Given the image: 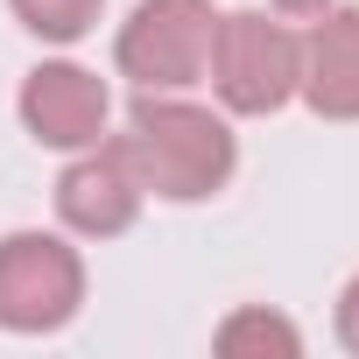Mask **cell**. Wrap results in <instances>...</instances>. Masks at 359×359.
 I'll list each match as a JSON object with an SVG mask.
<instances>
[{"mask_svg": "<svg viewBox=\"0 0 359 359\" xmlns=\"http://www.w3.org/2000/svg\"><path fill=\"white\" fill-rule=\"evenodd\" d=\"M219 352L226 359H296L303 352V331L282 317V310H268V303H247V310H233L226 324H219Z\"/></svg>", "mask_w": 359, "mask_h": 359, "instance_id": "ba28073f", "label": "cell"}, {"mask_svg": "<svg viewBox=\"0 0 359 359\" xmlns=\"http://www.w3.org/2000/svg\"><path fill=\"white\" fill-rule=\"evenodd\" d=\"M212 36H219L212 0H141L120 22L113 64L141 92H191L212 71Z\"/></svg>", "mask_w": 359, "mask_h": 359, "instance_id": "3957f363", "label": "cell"}, {"mask_svg": "<svg viewBox=\"0 0 359 359\" xmlns=\"http://www.w3.org/2000/svg\"><path fill=\"white\" fill-rule=\"evenodd\" d=\"M338 338H345V352H359V275L338 289Z\"/></svg>", "mask_w": 359, "mask_h": 359, "instance_id": "30bf717a", "label": "cell"}, {"mask_svg": "<svg viewBox=\"0 0 359 359\" xmlns=\"http://www.w3.org/2000/svg\"><path fill=\"white\" fill-rule=\"evenodd\" d=\"M85 303V261L57 233H8L0 240V331H64Z\"/></svg>", "mask_w": 359, "mask_h": 359, "instance_id": "277c9868", "label": "cell"}, {"mask_svg": "<svg viewBox=\"0 0 359 359\" xmlns=\"http://www.w3.org/2000/svg\"><path fill=\"white\" fill-rule=\"evenodd\" d=\"M331 0H275V15H296V22H310V15H324Z\"/></svg>", "mask_w": 359, "mask_h": 359, "instance_id": "8fae6325", "label": "cell"}, {"mask_svg": "<svg viewBox=\"0 0 359 359\" xmlns=\"http://www.w3.org/2000/svg\"><path fill=\"white\" fill-rule=\"evenodd\" d=\"M141 176L148 198H169V205H205L233 184L240 169V141L233 127L184 99V92H141V106L127 113V134H113Z\"/></svg>", "mask_w": 359, "mask_h": 359, "instance_id": "6da1fadb", "label": "cell"}, {"mask_svg": "<svg viewBox=\"0 0 359 359\" xmlns=\"http://www.w3.org/2000/svg\"><path fill=\"white\" fill-rule=\"evenodd\" d=\"M296 92L310 99L317 120H359V8L331 0L324 15H310Z\"/></svg>", "mask_w": 359, "mask_h": 359, "instance_id": "52a82bcc", "label": "cell"}, {"mask_svg": "<svg viewBox=\"0 0 359 359\" xmlns=\"http://www.w3.org/2000/svg\"><path fill=\"white\" fill-rule=\"evenodd\" d=\"M141 198H148V191H141V176H134V162H127L120 141L78 148L71 169L57 176V219H64L71 233H85V240L127 233V226L141 219Z\"/></svg>", "mask_w": 359, "mask_h": 359, "instance_id": "8992f818", "label": "cell"}, {"mask_svg": "<svg viewBox=\"0 0 359 359\" xmlns=\"http://www.w3.org/2000/svg\"><path fill=\"white\" fill-rule=\"evenodd\" d=\"M106 120H113V92H106L99 71L57 57V64H36V71L22 78V127H29L43 148L78 155V148L106 141Z\"/></svg>", "mask_w": 359, "mask_h": 359, "instance_id": "5b68a950", "label": "cell"}, {"mask_svg": "<svg viewBox=\"0 0 359 359\" xmlns=\"http://www.w3.org/2000/svg\"><path fill=\"white\" fill-rule=\"evenodd\" d=\"M212 92L226 113H282L296 99V78H303V36L289 22H268L254 8L240 15H219V36H212Z\"/></svg>", "mask_w": 359, "mask_h": 359, "instance_id": "7a4b0ae2", "label": "cell"}, {"mask_svg": "<svg viewBox=\"0 0 359 359\" xmlns=\"http://www.w3.org/2000/svg\"><path fill=\"white\" fill-rule=\"evenodd\" d=\"M15 8V22L29 29V36H43V43H85L92 29H99V8L106 0H8Z\"/></svg>", "mask_w": 359, "mask_h": 359, "instance_id": "9c48e42d", "label": "cell"}]
</instances>
